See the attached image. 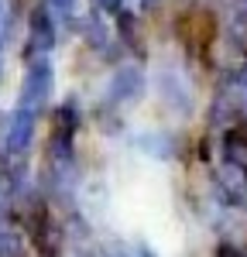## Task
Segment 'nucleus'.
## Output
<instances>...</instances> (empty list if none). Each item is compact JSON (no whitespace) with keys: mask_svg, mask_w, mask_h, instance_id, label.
<instances>
[{"mask_svg":"<svg viewBox=\"0 0 247 257\" xmlns=\"http://www.w3.org/2000/svg\"><path fill=\"white\" fill-rule=\"evenodd\" d=\"M179 38L185 41V48H192L196 55H206L209 45L216 38V18L209 11H185L179 18Z\"/></svg>","mask_w":247,"mask_h":257,"instance_id":"obj_1","label":"nucleus"},{"mask_svg":"<svg viewBox=\"0 0 247 257\" xmlns=\"http://www.w3.org/2000/svg\"><path fill=\"white\" fill-rule=\"evenodd\" d=\"M220 257H240V254H233L230 247H220Z\"/></svg>","mask_w":247,"mask_h":257,"instance_id":"obj_2","label":"nucleus"}]
</instances>
